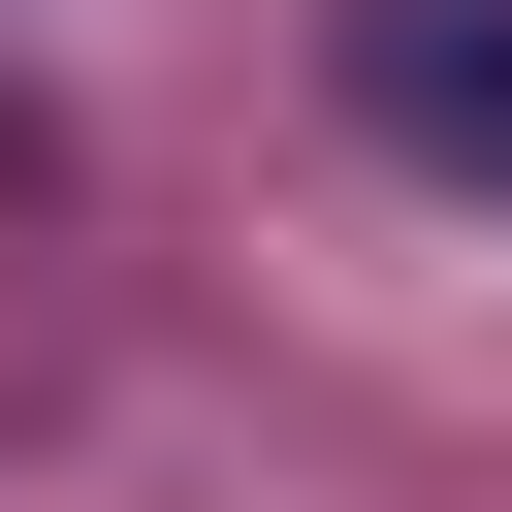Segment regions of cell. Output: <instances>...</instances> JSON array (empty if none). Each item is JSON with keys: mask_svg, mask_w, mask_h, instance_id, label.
Returning a JSON list of instances; mask_svg holds the SVG:
<instances>
[{"mask_svg": "<svg viewBox=\"0 0 512 512\" xmlns=\"http://www.w3.org/2000/svg\"><path fill=\"white\" fill-rule=\"evenodd\" d=\"M352 96H384L416 160H480V192H512V0H352Z\"/></svg>", "mask_w": 512, "mask_h": 512, "instance_id": "cell-1", "label": "cell"}]
</instances>
